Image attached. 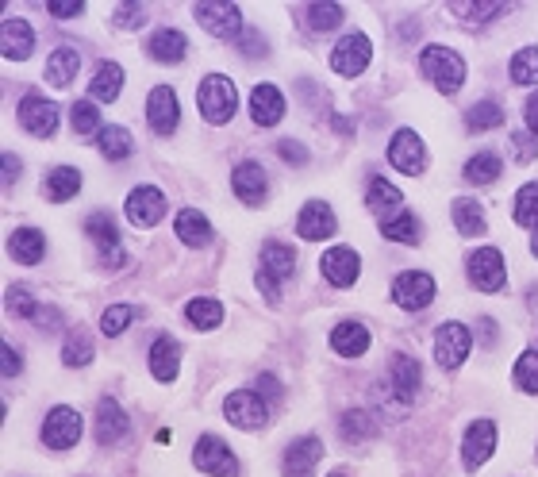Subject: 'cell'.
Listing matches in <instances>:
<instances>
[{"label": "cell", "instance_id": "cell-10", "mask_svg": "<svg viewBox=\"0 0 538 477\" xmlns=\"http://www.w3.org/2000/svg\"><path fill=\"white\" fill-rule=\"evenodd\" d=\"M419 385H423V366H419L412 354H392L389 358V381H385V389H389L396 401L404 404V408H412L416 401Z\"/></svg>", "mask_w": 538, "mask_h": 477}, {"label": "cell", "instance_id": "cell-55", "mask_svg": "<svg viewBox=\"0 0 538 477\" xmlns=\"http://www.w3.org/2000/svg\"><path fill=\"white\" fill-rule=\"evenodd\" d=\"M239 51H243L246 58H266L269 43L262 39V31H243V39H239Z\"/></svg>", "mask_w": 538, "mask_h": 477}, {"label": "cell", "instance_id": "cell-3", "mask_svg": "<svg viewBox=\"0 0 538 477\" xmlns=\"http://www.w3.org/2000/svg\"><path fill=\"white\" fill-rule=\"evenodd\" d=\"M85 235L93 239L97 262L104 266V270H120L123 262H127V251H123V239H120V224L112 220V212H89Z\"/></svg>", "mask_w": 538, "mask_h": 477}, {"label": "cell", "instance_id": "cell-9", "mask_svg": "<svg viewBox=\"0 0 538 477\" xmlns=\"http://www.w3.org/2000/svg\"><path fill=\"white\" fill-rule=\"evenodd\" d=\"M469 281H473V289H481V293H500L504 289V281H508V266H504V254L496 251V247H481V251L469 254Z\"/></svg>", "mask_w": 538, "mask_h": 477}, {"label": "cell", "instance_id": "cell-54", "mask_svg": "<svg viewBox=\"0 0 538 477\" xmlns=\"http://www.w3.org/2000/svg\"><path fill=\"white\" fill-rule=\"evenodd\" d=\"M277 158L289 162V166H308V147L296 143V139H281V143H277Z\"/></svg>", "mask_w": 538, "mask_h": 477}, {"label": "cell", "instance_id": "cell-14", "mask_svg": "<svg viewBox=\"0 0 538 477\" xmlns=\"http://www.w3.org/2000/svg\"><path fill=\"white\" fill-rule=\"evenodd\" d=\"M496 424L492 420H473L462 435V466L465 470H481L496 451Z\"/></svg>", "mask_w": 538, "mask_h": 477}, {"label": "cell", "instance_id": "cell-28", "mask_svg": "<svg viewBox=\"0 0 538 477\" xmlns=\"http://www.w3.org/2000/svg\"><path fill=\"white\" fill-rule=\"evenodd\" d=\"M369 327L358 324V320H343L339 327H331V347L335 354H343V358H362L369 351Z\"/></svg>", "mask_w": 538, "mask_h": 477}, {"label": "cell", "instance_id": "cell-20", "mask_svg": "<svg viewBox=\"0 0 538 477\" xmlns=\"http://www.w3.org/2000/svg\"><path fill=\"white\" fill-rule=\"evenodd\" d=\"M335 212H331V204L327 201H308L300 208V216H296V235L300 239H308V243H319V239H331L335 235Z\"/></svg>", "mask_w": 538, "mask_h": 477}, {"label": "cell", "instance_id": "cell-25", "mask_svg": "<svg viewBox=\"0 0 538 477\" xmlns=\"http://www.w3.org/2000/svg\"><path fill=\"white\" fill-rule=\"evenodd\" d=\"M147 54L154 62L177 66V62H185V54H189V39H185V31H177V27H158L147 39Z\"/></svg>", "mask_w": 538, "mask_h": 477}, {"label": "cell", "instance_id": "cell-32", "mask_svg": "<svg viewBox=\"0 0 538 477\" xmlns=\"http://www.w3.org/2000/svg\"><path fill=\"white\" fill-rule=\"evenodd\" d=\"M123 93V66L120 62H100L93 81H89V101L112 104Z\"/></svg>", "mask_w": 538, "mask_h": 477}, {"label": "cell", "instance_id": "cell-58", "mask_svg": "<svg viewBox=\"0 0 538 477\" xmlns=\"http://www.w3.org/2000/svg\"><path fill=\"white\" fill-rule=\"evenodd\" d=\"M35 327H39V331H58V327H62V312H58L54 304H43L39 316H35Z\"/></svg>", "mask_w": 538, "mask_h": 477}, {"label": "cell", "instance_id": "cell-61", "mask_svg": "<svg viewBox=\"0 0 538 477\" xmlns=\"http://www.w3.org/2000/svg\"><path fill=\"white\" fill-rule=\"evenodd\" d=\"M523 120H527V127H531V135L538 139V93L527 101V108H523Z\"/></svg>", "mask_w": 538, "mask_h": 477}, {"label": "cell", "instance_id": "cell-40", "mask_svg": "<svg viewBox=\"0 0 538 477\" xmlns=\"http://www.w3.org/2000/svg\"><path fill=\"white\" fill-rule=\"evenodd\" d=\"M97 147L104 158H112V162H123L127 154L135 151V139H131V131L120 124H108V127H100V135H97Z\"/></svg>", "mask_w": 538, "mask_h": 477}, {"label": "cell", "instance_id": "cell-30", "mask_svg": "<svg viewBox=\"0 0 538 477\" xmlns=\"http://www.w3.org/2000/svg\"><path fill=\"white\" fill-rule=\"evenodd\" d=\"M173 227H177V239H181L185 247H193V251L212 243V224H208V216H204L200 208H181Z\"/></svg>", "mask_w": 538, "mask_h": 477}, {"label": "cell", "instance_id": "cell-49", "mask_svg": "<svg viewBox=\"0 0 538 477\" xmlns=\"http://www.w3.org/2000/svg\"><path fill=\"white\" fill-rule=\"evenodd\" d=\"M70 124H74V131L77 135H93L97 131L100 135V108H97V101H77L74 104V112H70Z\"/></svg>", "mask_w": 538, "mask_h": 477}, {"label": "cell", "instance_id": "cell-50", "mask_svg": "<svg viewBox=\"0 0 538 477\" xmlns=\"http://www.w3.org/2000/svg\"><path fill=\"white\" fill-rule=\"evenodd\" d=\"M131 320H135V308H131V304H112V308L100 316V331L116 339V335H123V331L131 327Z\"/></svg>", "mask_w": 538, "mask_h": 477}, {"label": "cell", "instance_id": "cell-7", "mask_svg": "<svg viewBox=\"0 0 538 477\" xmlns=\"http://www.w3.org/2000/svg\"><path fill=\"white\" fill-rule=\"evenodd\" d=\"M435 293H439L435 277L423 274V270H408V274H400L392 281V304L404 308V312H423L427 304L435 301Z\"/></svg>", "mask_w": 538, "mask_h": 477}, {"label": "cell", "instance_id": "cell-38", "mask_svg": "<svg viewBox=\"0 0 538 477\" xmlns=\"http://www.w3.org/2000/svg\"><path fill=\"white\" fill-rule=\"evenodd\" d=\"M450 212H454V227L462 231L465 239H477V235H485V227H489V224H485V208L473 201V197H458Z\"/></svg>", "mask_w": 538, "mask_h": 477}, {"label": "cell", "instance_id": "cell-53", "mask_svg": "<svg viewBox=\"0 0 538 477\" xmlns=\"http://www.w3.org/2000/svg\"><path fill=\"white\" fill-rule=\"evenodd\" d=\"M43 8H47L54 20H77V16H81L89 4H85V0H47Z\"/></svg>", "mask_w": 538, "mask_h": 477}, {"label": "cell", "instance_id": "cell-33", "mask_svg": "<svg viewBox=\"0 0 538 477\" xmlns=\"http://www.w3.org/2000/svg\"><path fill=\"white\" fill-rule=\"evenodd\" d=\"M77 70H81V54L74 47H54L47 58V85H54V89L74 85Z\"/></svg>", "mask_w": 538, "mask_h": 477}, {"label": "cell", "instance_id": "cell-22", "mask_svg": "<svg viewBox=\"0 0 538 477\" xmlns=\"http://www.w3.org/2000/svg\"><path fill=\"white\" fill-rule=\"evenodd\" d=\"M131 435V416L120 408V401L100 397L97 404V443L100 447H116Z\"/></svg>", "mask_w": 538, "mask_h": 477}, {"label": "cell", "instance_id": "cell-64", "mask_svg": "<svg viewBox=\"0 0 538 477\" xmlns=\"http://www.w3.org/2000/svg\"><path fill=\"white\" fill-rule=\"evenodd\" d=\"M331 477H346V474H331Z\"/></svg>", "mask_w": 538, "mask_h": 477}, {"label": "cell", "instance_id": "cell-16", "mask_svg": "<svg viewBox=\"0 0 538 477\" xmlns=\"http://www.w3.org/2000/svg\"><path fill=\"white\" fill-rule=\"evenodd\" d=\"M20 124L31 131L35 139H50L58 131V104L43 97V93H27L20 101Z\"/></svg>", "mask_w": 538, "mask_h": 477}, {"label": "cell", "instance_id": "cell-23", "mask_svg": "<svg viewBox=\"0 0 538 477\" xmlns=\"http://www.w3.org/2000/svg\"><path fill=\"white\" fill-rule=\"evenodd\" d=\"M147 366H150V374H154V381H162V385L177 381V370H181V343H177L173 335H158L147 351Z\"/></svg>", "mask_w": 538, "mask_h": 477}, {"label": "cell", "instance_id": "cell-45", "mask_svg": "<svg viewBox=\"0 0 538 477\" xmlns=\"http://www.w3.org/2000/svg\"><path fill=\"white\" fill-rule=\"evenodd\" d=\"M515 224L519 227H538V181L531 185H523L519 193H515Z\"/></svg>", "mask_w": 538, "mask_h": 477}, {"label": "cell", "instance_id": "cell-46", "mask_svg": "<svg viewBox=\"0 0 538 477\" xmlns=\"http://www.w3.org/2000/svg\"><path fill=\"white\" fill-rule=\"evenodd\" d=\"M62 362L74 366V370L77 366H89V362H93V339H89L85 331H74V335L62 343Z\"/></svg>", "mask_w": 538, "mask_h": 477}, {"label": "cell", "instance_id": "cell-59", "mask_svg": "<svg viewBox=\"0 0 538 477\" xmlns=\"http://www.w3.org/2000/svg\"><path fill=\"white\" fill-rule=\"evenodd\" d=\"M0 162H4V189H12V185H16V177H20V154L8 151Z\"/></svg>", "mask_w": 538, "mask_h": 477}, {"label": "cell", "instance_id": "cell-11", "mask_svg": "<svg viewBox=\"0 0 538 477\" xmlns=\"http://www.w3.org/2000/svg\"><path fill=\"white\" fill-rule=\"evenodd\" d=\"M389 166H396L400 174H412V177H419L427 170V147H423V139H419L412 127H400L389 139Z\"/></svg>", "mask_w": 538, "mask_h": 477}, {"label": "cell", "instance_id": "cell-56", "mask_svg": "<svg viewBox=\"0 0 538 477\" xmlns=\"http://www.w3.org/2000/svg\"><path fill=\"white\" fill-rule=\"evenodd\" d=\"M254 285H258V293L266 297V304H273V308L281 304V281H277V277H269L266 270H258V277H254Z\"/></svg>", "mask_w": 538, "mask_h": 477}, {"label": "cell", "instance_id": "cell-43", "mask_svg": "<svg viewBox=\"0 0 538 477\" xmlns=\"http://www.w3.org/2000/svg\"><path fill=\"white\" fill-rule=\"evenodd\" d=\"M343 4H331V0H316V4H308L304 8V20L312 31H335V27L343 24Z\"/></svg>", "mask_w": 538, "mask_h": 477}, {"label": "cell", "instance_id": "cell-60", "mask_svg": "<svg viewBox=\"0 0 538 477\" xmlns=\"http://www.w3.org/2000/svg\"><path fill=\"white\" fill-rule=\"evenodd\" d=\"M512 143H515V151H519V158H527V162H531V158H538V143H535V139H527V135H515Z\"/></svg>", "mask_w": 538, "mask_h": 477}, {"label": "cell", "instance_id": "cell-52", "mask_svg": "<svg viewBox=\"0 0 538 477\" xmlns=\"http://www.w3.org/2000/svg\"><path fill=\"white\" fill-rule=\"evenodd\" d=\"M258 397H262L269 408H277V404H281V397H285L281 377H277V374H258Z\"/></svg>", "mask_w": 538, "mask_h": 477}, {"label": "cell", "instance_id": "cell-12", "mask_svg": "<svg viewBox=\"0 0 538 477\" xmlns=\"http://www.w3.org/2000/svg\"><path fill=\"white\" fill-rule=\"evenodd\" d=\"M77 439H81V416L77 408H50L47 420H43V443L50 451H74Z\"/></svg>", "mask_w": 538, "mask_h": 477}, {"label": "cell", "instance_id": "cell-62", "mask_svg": "<svg viewBox=\"0 0 538 477\" xmlns=\"http://www.w3.org/2000/svg\"><path fill=\"white\" fill-rule=\"evenodd\" d=\"M331 124H335V131H343V135H354V131H350V127H354V120H346V116H335Z\"/></svg>", "mask_w": 538, "mask_h": 477}, {"label": "cell", "instance_id": "cell-15", "mask_svg": "<svg viewBox=\"0 0 538 477\" xmlns=\"http://www.w3.org/2000/svg\"><path fill=\"white\" fill-rule=\"evenodd\" d=\"M123 212H127V224L154 227L162 216H166V193H162L158 185H139V189H131V197H127V204H123Z\"/></svg>", "mask_w": 538, "mask_h": 477}, {"label": "cell", "instance_id": "cell-21", "mask_svg": "<svg viewBox=\"0 0 538 477\" xmlns=\"http://www.w3.org/2000/svg\"><path fill=\"white\" fill-rule=\"evenodd\" d=\"M319 270H323V277H327L331 285L350 289V285L358 281L362 258H358V251H354V247H331V251H323V258H319Z\"/></svg>", "mask_w": 538, "mask_h": 477}, {"label": "cell", "instance_id": "cell-44", "mask_svg": "<svg viewBox=\"0 0 538 477\" xmlns=\"http://www.w3.org/2000/svg\"><path fill=\"white\" fill-rule=\"evenodd\" d=\"M4 308H8V316H20V320H31V324H35V316H39V308H43V304L35 301L24 285H8V293H4Z\"/></svg>", "mask_w": 538, "mask_h": 477}, {"label": "cell", "instance_id": "cell-29", "mask_svg": "<svg viewBox=\"0 0 538 477\" xmlns=\"http://www.w3.org/2000/svg\"><path fill=\"white\" fill-rule=\"evenodd\" d=\"M366 204H369V212H377L381 220H389L396 212H404V208H400V204H404V193L392 185L389 177H369Z\"/></svg>", "mask_w": 538, "mask_h": 477}, {"label": "cell", "instance_id": "cell-51", "mask_svg": "<svg viewBox=\"0 0 538 477\" xmlns=\"http://www.w3.org/2000/svg\"><path fill=\"white\" fill-rule=\"evenodd\" d=\"M147 4H139V0H127V4H120V8H116V27H127V31H131V27H143L147 24Z\"/></svg>", "mask_w": 538, "mask_h": 477}, {"label": "cell", "instance_id": "cell-24", "mask_svg": "<svg viewBox=\"0 0 538 477\" xmlns=\"http://www.w3.org/2000/svg\"><path fill=\"white\" fill-rule=\"evenodd\" d=\"M0 54L8 58V62H24L35 54V27L20 20V16H12V20H4L0 24Z\"/></svg>", "mask_w": 538, "mask_h": 477}, {"label": "cell", "instance_id": "cell-19", "mask_svg": "<svg viewBox=\"0 0 538 477\" xmlns=\"http://www.w3.org/2000/svg\"><path fill=\"white\" fill-rule=\"evenodd\" d=\"M147 124L158 131V135H173L177 124H181V104H177V93L170 85H158L150 89L147 97Z\"/></svg>", "mask_w": 538, "mask_h": 477}, {"label": "cell", "instance_id": "cell-2", "mask_svg": "<svg viewBox=\"0 0 538 477\" xmlns=\"http://www.w3.org/2000/svg\"><path fill=\"white\" fill-rule=\"evenodd\" d=\"M196 104H200V116L212 127L231 124V116L239 112V89L227 74H208L196 89Z\"/></svg>", "mask_w": 538, "mask_h": 477}, {"label": "cell", "instance_id": "cell-26", "mask_svg": "<svg viewBox=\"0 0 538 477\" xmlns=\"http://www.w3.org/2000/svg\"><path fill=\"white\" fill-rule=\"evenodd\" d=\"M250 116L258 127H277L285 120V93L277 85H258L250 93Z\"/></svg>", "mask_w": 538, "mask_h": 477}, {"label": "cell", "instance_id": "cell-6", "mask_svg": "<svg viewBox=\"0 0 538 477\" xmlns=\"http://www.w3.org/2000/svg\"><path fill=\"white\" fill-rule=\"evenodd\" d=\"M193 466L208 477H239V458L231 454V447L220 435H200L193 451Z\"/></svg>", "mask_w": 538, "mask_h": 477}, {"label": "cell", "instance_id": "cell-47", "mask_svg": "<svg viewBox=\"0 0 538 477\" xmlns=\"http://www.w3.org/2000/svg\"><path fill=\"white\" fill-rule=\"evenodd\" d=\"M512 81L515 85H538V47H523V51H515Z\"/></svg>", "mask_w": 538, "mask_h": 477}, {"label": "cell", "instance_id": "cell-42", "mask_svg": "<svg viewBox=\"0 0 538 477\" xmlns=\"http://www.w3.org/2000/svg\"><path fill=\"white\" fill-rule=\"evenodd\" d=\"M185 320H189L196 331H212V327L223 324V304L208 301V297H196V301L185 304Z\"/></svg>", "mask_w": 538, "mask_h": 477}, {"label": "cell", "instance_id": "cell-48", "mask_svg": "<svg viewBox=\"0 0 538 477\" xmlns=\"http://www.w3.org/2000/svg\"><path fill=\"white\" fill-rule=\"evenodd\" d=\"M515 389L523 393H538V351H523L515 358Z\"/></svg>", "mask_w": 538, "mask_h": 477}, {"label": "cell", "instance_id": "cell-41", "mask_svg": "<svg viewBox=\"0 0 538 477\" xmlns=\"http://www.w3.org/2000/svg\"><path fill=\"white\" fill-rule=\"evenodd\" d=\"M500 174H504V162H500V154H492V151L473 154V158L465 162V181H469V185H492V181H500Z\"/></svg>", "mask_w": 538, "mask_h": 477}, {"label": "cell", "instance_id": "cell-17", "mask_svg": "<svg viewBox=\"0 0 538 477\" xmlns=\"http://www.w3.org/2000/svg\"><path fill=\"white\" fill-rule=\"evenodd\" d=\"M323 458V443L316 435H300L281 454V474L285 477H316V466Z\"/></svg>", "mask_w": 538, "mask_h": 477}, {"label": "cell", "instance_id": "cell-18", "mask_svg": "<svg viewBox=\"0 0 538 477\" xmlns=\"http://www.w3.org/2000/svg\"><path fill=\"white\" fill-rule=\"evenodd\" d=\"M231 189L246 208H262L269 197V177L258 162H239L235 174H231Z\"/></svg>", "mask_w": 538, "mask_h": 477}, {"label": "cell", "instance_id": "cell-4", "mask_svg": "<svg viewBox=\"0 0 538 477\" xmlns=\"http://www.w3.org/2000/svg\"><path fill=\"white\" fill-rule=\"evenodd\" d=\"M193 16L196 24L216 39H243V8L231 4V0H223V4L200 0V4H193Z\"/></svg>", "mask_w": 538, "mask_h": 477}, {"label": "cell", "instance_id": "cell-37", "mask_svg": "<svg viewBox=\"0 0 538 477\" xmlns=\"http://www.w3.org/2000/svg\"><path fill=\"white\" fill-rule=\"evenodd\" d=\"M450 8H454V16L465 27H485L492 20H500L508 4H496V0H462V4H450Z\"/></svg>", "mask_w": 538, "mask_h": 477}, {"label": "cell", "instance_id": "cell-13", "mask_svg": "<svg viewBox=\"0 0 538 477\" xmlns=\"http://www.w3.org/2000/svg\"><path fill=\"white\" fill-rule=\"evenodd\" d=\"M369 58H373V43H369L362 31H350L346 39L335 43V51H331V70L343 77H358L369 66Z\"/></svg>", "mask_w": 538, "mask_h": 477}, {"label": "cell", "instance_id": "cell-35", "mask_svg": "<svg viewBox=\"0 0 538 477\" xmlns=\"http://www.w3.org/2000/svg\"><path fill=\"white\" fill-rule=\"evenodd\" d=\"M381 235L389 239V243H404V247H416L419 239H423V224H419L416 212H396L389 220H381Z\"/></svg>", "mask_w": 538, "mask_h": 477}, {"label": "cell", "instance_id": "cell-27", "mask_svg": "<svg viewBox=\"0 0 538 477\" xmlns=\"http://www.w3.org/2000/svg\"><path fill=\"white\" fill-rule=\"evenodd\" d=\"M8 254H12V262H20V266H39L43 254H47L43 231H39V227H16V231L8 235Z\"/></svg>", "mask_w": 538, "mask_h": 477}, {"label": "cell", "instance_id": "cell-31", "mask_svg": "<svg viewBox=\"0 0 538 477\" xmlns=\"http://www.w3.org/2000/svg\"><path fill=\"white\" fill-rule=\"evenodd\" d=\"M258 270H266L269 277H277V281H289L296 274V251L289 243H281V239H269L262 254H258Z\"/></svg>", "mask_w": 538, "mask_h": 477}, {"label": "cell", "instance_id": "cell-8", "mask_svg": "<svg viewBox=\"0 0 538 477\" xmlns=\"http://www.w3.org/2000/svg\"><path fill=\"white\" fill-rule=\"evenodd\" d=\"M469 351H473V331L465 324L450 320V324L435 327V362L442 370H458Z\"/></svg>", "mask_w": 538, "mask_h": 477}, {"label": "cell", "instance_id": "cell-34", "mask_svg": "<svg viewBox=\"0 0 538 477\" xmlns=\"http://www.w3.org/2000/svg\"><path fill=\"white\" fill-rule=\"evenodd\" d=\"M43 193L54 204L74 201L77 193H81V170H74V166H54L47 174V181H43Z\"/></svg>", "mask_w": 538, "mask_h": 477}, {"label": "cell", "instance_id": "cell-39", "mask_svg": "<svg viewBox=\"0 0 538 477\" xmlns=\"http://www.w3.org/2000/svg\"><path fill=\"white\" fill-rule=\"evenodd\" d=\"M465 127H469L473 135H485V131L504 127V108H500V101H492V97L477 101L469 112H465Z\"/></svg>", "mask_w": 538, "mask_h": 477}, {"label": "cell", "instance_id": "cell-5", "mask_svg": "<svg viewBox=\"0 0 538 477\" xmlns=\"http://www.w3.org/2000/svg\"><path fill=\"white\" fill-rule=\"evenodd\" d=\"M223 416L239 431H258L269 420V404L258 397V389H235L223 397Z\"/></svg>", "mask_w": 538, "mask_h": 477}, {"label": "cell", "instance_id": "cell-1", "mask_svg": "<svg viewBox=\"0 0 538 477\" xmlns=\"http://www.w3.org/2000/svg\"><path fill=\"white\" fill-rule=\"evenodd\" d=\"M419 70H423V77L439 89L442 97H458V93H462L465 58L458 51L431 43V47H423V51H419Z\"/></svg>", "mask_w": 538, "mask_h": 477}, {"label": "cell", "instance_id": "cell-57", "mask_svg": "<svg viewBox=\"0 0 538 477\" xmlns=\"http://www.w3.org/2000/svg\"><path fill=\"white\" fill-rule=\"evenodd\" d=\"M0 362H4V370H0L4 377H20V370H24V358L12 343H0Z\"/></svg>", "mask_w": 538, "mask_h": 477}, {"label": "cell", "instance_id": "cell-63", "mask_svg": "<svg viewBox=\"0 0 538 477\" xmlns=\"http://www.w3.org/2000/svg\"><path fill=\"white\" fill-rule=\"evenodd\" d=\"M531 254L538 258V227H535V235H531Z\"/></svg>", "mask_w": 538, "mask_h": 477}, {"label": "cell", "instance_id": "cell-36", "mask_svg": "<svg viewBox=\"0 0 538 477\" xmlns=\"http://www.w3.org/2000/svg\"><path fill=\"white\" fill-rule=\"evenodd\" d=\"M339 435H343L346 443H369L373 435H377V420H373V412L369 408H346L343 416H339Z\"/></svg>", "mask_w": 538, "mask_h": 477}]
</instances>
